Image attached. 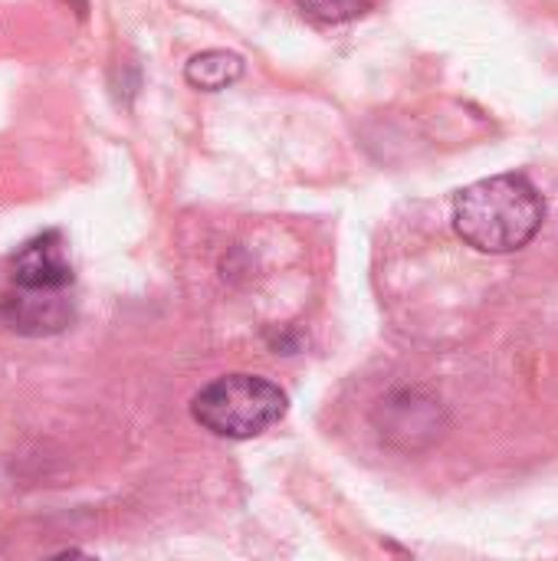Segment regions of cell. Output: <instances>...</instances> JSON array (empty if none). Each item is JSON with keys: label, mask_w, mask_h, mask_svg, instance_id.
Wrapping results in <instances>:
<instances>
[{"label": "cell", "mask_w": 558, "mask_h": 561, "mask_svg": "<svg viewBox=\"0 0 558 561\" xmlns=\"http://www.w3.org/2000/svg\"><path fill=\"white\" fill-rule=\"evenodd\" d=\"M243 76V59L227 49H204L187 59L184 79L201 92H220Z\"/></svg>", "instance_id": "obj_6"}, {"label": "cell", "mask_w": 558, "mask_h": 561, "mask_svg": "<svg viewBox=\"0 0 558 561\" xmlns=\"http://www.w3.org/2000/svg\"><path fill=\"white\" fill-rule=\"evenodd\" d=\"M72 283V263L59 230H46L20 247L13 256V286L23 289H66Z\"/></svg>", "instance_id": "obj_5"}, {"label": "cell", "mask_w": 558, "mask_h": 561, "mask_svg": "<svg viewBox=\"0 0 558 561\" xmlns=\"http://www.w3.org/2000/svg\"><path fill=\"white\" fill-rule=\"evenodd\" d=\"M299 10L322 23V26H335V23H349V20H358L362 13L372 10L375 0H296Z\"/></svg>", "instance_id": "obj_7"}, {"label": "cell", "mask_w": 558, "mask_h": 561, "mask_svg": "<svg viewBox=\"0 0 558 561\" xmlns=\"http://www.w3.org/2000/svg\"><path fill=\"white\" fill-rule=\"evenodd\" d=\"M66 289H23L0 296V322L20 335H56L72 322Z\"/></svg>", "instance_id": "obj_4"}, {"label": "cell", "mask_w": 558, "mask_h": 561, "mask_svg": "<svg viewBox=\"0 0 558 561\" xmlns=\"http://www.w3.org/2000/svg\"><path fill=\"white\" fill-rule=\"evenodd\" d=\"M286 408L289 401L280 385L257 375H224L204 385L191 401L194 421L227 440H253L266 434L283 421Z\"/></svg>", "instance_id": "obj_2"}, {"label": "cell", "mask_w": 558, "mask_h": 561, "mask_svg": "<svg viewBox=\"0 0 558 561\" xmlns=\"http://www.w3.org/2000/svg\"><path fill=\"white\" fill-rule=\"evenodd\" d=\"M375 427L388 447L424 450L444 437L447 411H444L441 398H434L421 388H401V391L378 401Z\"/></svg>", "instance_id": "obj_3"}, {"label": "cell", "mask_w": 558, "mask_h": 561, "mask_svg": "<svg viewBox=\"0 0 558 561\" xmlns=\"http://www.w3.org/2000/svg\"><path fill=\"white\" fill-rule=\"evenodd\" d=\"M546 204L526 174H497L454 197V230L480 253H516L533 243Z\"/></svg>", "instance_id": "obj_1"}]
</instances>
